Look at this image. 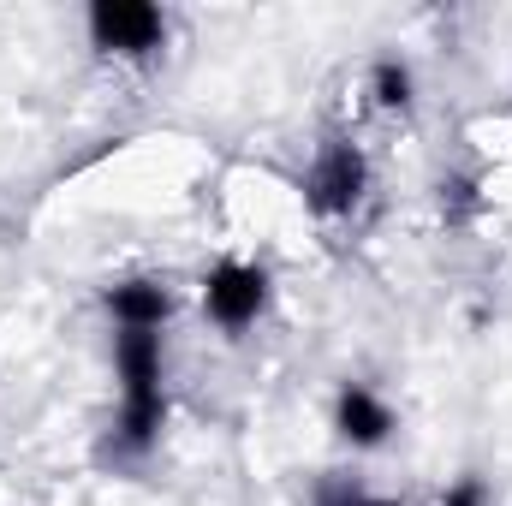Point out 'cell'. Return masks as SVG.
I'll list each match as a JSON object with an SVG mask.
<instances>
[{
    "instance_id": "3",
    "label": "cell",
    "mask_w": 512,
    "mask_h": 506,
    "mask_svg": "<svg viewBox=\"0 0 512 506\" xmlns=\"http://www.w3.org/2000/svg\"><path fill=\"white\" fill-rule=\"evenodd\" d=\"M262 310H268V268H262V262L227 256V262H215V268L203 274V316H209L221 334L256 328Z\"/></svg>"
},
{
    "instance_id": "10",
    "label": "cell",
    "mask_w": 512,
    "mask_h": 506,
    "mask_svg": "<svg viewBox=\"0 0 512 506\" xmlns=\"http://www.w3.org/2000/svg\"><path fill=\"white\" fill-rule=\"evenodd\" d=\"M441 506H495V495H489L483 477H459V483L441 495Z\"/></svg>"
},
{
    "instance_id": "7",
    "label": "cell",
    "mask_w": 512,
    "mask_h": 506,
    "mask_svg": "<svg viewBox=\"0 0 512 506\" xmlns=\"http://www.w3.org/2000/svg\"><path fill=\"white\" fill-rule=\"evenodd\" d=\"M114 376H120V393L131 387H161L167 376V358H161V334H114Z\"/></svg>"
},
{
    "instance_id": "6",
    "label": "cell",
    "mask_w": 512,
    "mask_h": 506,
    "mask_svg": "<svg viewBox=\"0 0 512 506\" xmlns=\"http://www.w3.org/2000/svg\"><path fill=\"white\" fill-rule=\"evenodd\" d=\"M167 429V387H131L120 393V423H114V441L120 453H149Z\"/></svg>"
},
{
    "instance_id": "8",
    "label": "cell",
    "mask_w": 512,
    "mask_h": 506,
    "mask_svg": "<svg viewBox=\"0 0 512 506\" xmlns=\"http://www.w3.org/2000/svg\"><path fill=\"white\" fill-rule=\"evenodd\" d=\"M370 96H376V108L382 114H411V102H417V78H411V66L405 60H376L370 66Z\"/></svg>"
},
{
    "instance_id": "2",
    "label": "cell",
    "mask_w": 512,
    "mask_h": 506,
    "mask_svg": "<svg viewBox=\"0 0 512 506\" xmlns=\"http://www.w3.org/2000/svg\"><path fill=\"white\" fill-rule=\"evenodd\" d=\"M364 191H370V155H364L352 137H328V143L316 149L310 173H304V203H310V215L340 221V215H352V209L364 203Z\"/></svg>"
},
{
    "instance_id": "11",
    "label": "cell",
    "mask_w": 512,
    "mask_h": 506,
    "mask_svg": "<svg viewBox=\"0 0 512 506\" xmlns=\"http://www.w3.org/2000/svg\"><path fill=\"white\" fill-rule=\"evenodd\" d=\"M370 506H405V501H382V495H370Z\"/></svg>"
},
{
    "instance_id": "1",
    "label": "cell",
    "mask_w": 512,
    "mask_h": 506,
    "mask_svg": "<svg viewBox=\"0 0 512 506\" xmlns=\"http://www.w3.org/2000/svg\"><path fill=\"white\" fill-rule=\"evenodd\" d=\"M84 30H90V48L114 60H155L167 48V12L149 0H90Z\"/></svg>"
},
{
    "instance_id": "4",
    "label": "cell",
    "mask_w": 512,
    "mask_h": 506,
    "mask_svg": "<svg viewBox=\"0 0 512 506\" xmlns=\"http://www.w3.org/2000/svg\"><path fill=\"white\" fill-rule=\"evenodd\" d=\"M393 429H399V423H393V405H387L376 387L346 381V387L334 393V435H340L352 453H376V447H387Z\"/></svg>"
},
{
    "instance_id": "5",
    "label": "cell",
    "mask_w": 512,
    "mask_h": 506,
    "mask_svg": "<svg viewBox=\"0 0 512 506\" xmlns=\"http://www.w3.org/2000/svg\"><path fill=\"white\" fill-rule=\"evenodd\" d=\"M102 304H108V316H114V328L120 334H161L167 328V316H173V292L161 286V280H114L108 292H102Z\"/></svg>"
},
{
    "instance_id": "9",
    "label": "cell",
    "mask_w": 512,
    "mask_h": 506,
    "mask_svg": "<svg viewBox=\"0 0 512 506\" xmlns=\"http://www.w3.org/2000/svg\"><path fill=\"white\" fill-rule=\"evenodd\" d=\"M310 506H370V495H364V483H358V477H340V471H328V477H316Z\"/></svg>"
}]
</instances>
